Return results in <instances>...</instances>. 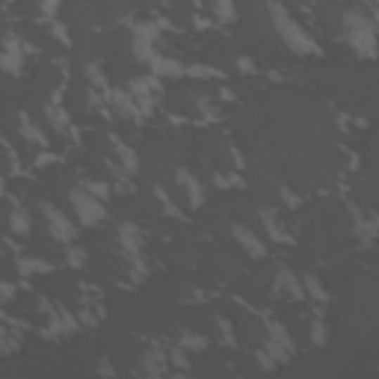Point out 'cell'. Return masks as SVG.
<instances>
[{"label": "cell", "mask_w": 379, "mask_h": 379, "mask_svg": "<svg viewBox=\"0 0 379 379\" xmlns=\"http://www.w3.org/2000/svg\"><path fill=\"white\" fill-rule=\"evenodd\" d=\"M344 36L349 41V48L356 51V57L371 60L376 57V24L373 15H368L361 6H353L344 12Z\"/></svg>", "instance_id": "cell-1"}, {"label": "cell", "mask_w": 379, "mask_h": 379, "mask_svg": "<svg viewBox=\"0 0 379 379\" xmlns=\"http://www.w3.org/2000/svg\"><path fill=\"white\" fill-rule=\"evenodd\" d=\"M266 12H270V24H273V30L278 33V39L285 41V48H290L293 53H300V57H308V53L317 51L314 39L308 36L297 21H293V15L282 4H270V6H266Z\"/></svg>", "instance_id": "cell-2"}, {"label": "cell", "mask_w": 379, "mask_h": 379, "mask_svg": "<svg viewBox=\"0 0 379 379\" xmlns=\"http://www.w3.org/2000/svg\"><path fill=\"white\" fill-rule=\"evenodd\" d=\"M68 202H72L75 219L80 222V226H86V229L98 226V222H104V217H107V202L95 199V195L83 187V184L68 190Z\"/></svg>", "instance_id": "cell-3"}, {"label": "cell", "mask_w": 379, "mask_h": 379, "mask_svg": "<svg viewBox=\"0 0 379 379\" xmlns=\"http://www.w3.org/2000/svg\"><path fill=\"white\" fill-rule=\"evenodd\" d=\"M261 347L276 359V364H285L297 356V341H293V335L285 329V323H278V320H266V335H264Z\"/></svg>", "instance_id": "cell-4"}, {"label": "cell", "mask_w": 379, "mask_h": 379, "mask_svg": "<svg viewBox=\"0 0 379 379\" xmlns=\"http://www.w3.org/2000/svg\"><path fill=\"white\" fill-rule=\"evenodd\" d=\"M41 214H45V226H48V234L53 237L57 243H75L77 237V226L72 222V217L60 210L57 205H41Z\"/></svg>", "instance_id": "cell-5"}, {"label": "cell", "mask_w": 379, "mask_h": 379, "mask_svg": "<svg viewBox=\"0 0 379 379\" xmlns=\"http://www.w3.org/2000/svg\"><path fill=\"white\" fill-rule=\"evenodd\" d=\"M116 243H119V252L128 261H139L143 258V246H146V234L136 222H119L116 226Z\"/></svg>", "instance_id": "cell-6"}, {"label": "cell", "mask_w": 379, "mask_h": 379, "mask_svg": "<svg viewBox=\"0 0 379 379\" xmlns=\"http://www.w3.org/2000/svg\"><path fill=\"white\" fill-rule=\"evenodd\" d=\"M231 237H234V243L240 246L249 258H255V261L266 258V243H264V237L255 229L243 226V222H234V226H231Z\"/></svg>", "instance_id": "cell-7"}, {"label": "cell", "mask_w": 379, "mask_h": 379, "mask_svg": "<svg viewBox=\"0 0 379 379\" xmlns=\"http://www.w3.org/2000/svg\"><path fill=\"white\" fill-rule=\"evenodd\" d=\"M258 219H261V229H264V234L270 237L273 243H290L288 226H285V219H282V214H278L276 207H270V205H261V207H258Z\"/></svg>", "instance_id": "cell-8"}, {"label": "cell", "mask_w": 379, "mask_h": 379, "mask_svg": "<svg viewBox=\"0 0 379 379\" xmlns=\"http://www.w3.org/2000/svg\"><path fill=\"white\" fill-rule=\"evenodd\" d=\"M175 181H178V187H181V193H184V199L190 202V207H202L205 205V199H207V193H205V187H202V181L195 178L190 169H181L175 172Z\"/></svg>", "instance_id": "cell-9"}, {"label": "cell", "mask_w": 379, "mask_h": 379, "mask_svg": "<svg viewBox=\"0 0 379 379\" xmlns=\"http://www.w3.org/2000/svg\"><path fill=\"white\" fill-rule=\"evenodd\" d=\"M276 293H285L288 300H305L302 278L290 270V266H278L276 270Z\"/></svg>", "instance_id": "cell-10"}, {"label": "cell", "mask_w": 379, "mask_h": 379, "mask_svg": "<svg viewBox=\"0 0 379 379\" xmlns=\"http://www.w3.org/2000/svg\"><path fill=\"white\" fill-rule=\"evenodd\" d=\"M9 231L15 237H30V231H33V214L21 202H15L9 210Z\"/></svg>", "instance_id": "cell-11"}, {"label": "cell", "mask_w": 379, "mask_h": 379, "mask_svg": "<svg viewBox=\"0 0 379 379\" xmlns=\"http://www.w3.org/2000/svg\"><path fill=\"white\" fill-rule=\"evenodd\" d=\"M148 65H151V75H154V77H166V80H175V77H181V75L187 72V68L181 65L178 60L163 57V53H154V60H151Z\"/></svg>", "instance_id": "cell-12"}, {"label": "cell", "mask_w": 379, "mask_h": 379, "mask_svg": "<svg viewBox=\"0 0 379 379\" xmlns=\"http://www.w3.org/2000/svg\"><path fill=\"white\" fill-rule=\"evenodd\" d=\"M113 154H116V160H119V166H122V172H128V175L136 172L139 154H136L128 143H122V139H113Z\"/></svg>", "instance_id": "cell-13"}, {"label": "cell", "mask_w": 379, "mask_h": 379, "mask_svg": "<svg viewBox=\"0 0 379 379\" xmlns=\"http://www.w3.org/2000/svg\"><path fill=\"white\" fill-rule=\"evenodd\" d=\"M302 290L314 305H326L332 300V293L326 290V285H323L317 276H302Z\"/></svg>", "instance_id": "cell-14"}, {"label": "cell", "mask_w": 379, "mask_h": 379, "mask_svg": "<svg viewBox=\"0 0 379 379\" xmlns=\"http://www.w3.org/2000/svg\"><path fill=\"white\" fill-rule=\"evenodd\" d=\"M45 116H48V124H51V128L57 131V134H68V131H72V119H68V113H65L63 107L48 104V107H45Z\"/></svg>", "instance_id": "cell-15"}, {"label": "cell", "mask_w": 379, "mask_h": 379, "mask_svg": "<svg viewBox=\"0 0 379 379\" xmlns=\"http://www.w3.org/2000/svg\"><path fill=\"white\" fill-rule=\"evenodd\" d=\"M207 344H210V341L205 338V335H199V332H190V329H184V332H181V338H178V347H181V349H187L190 356H195V353H205Z\"/></svg>", "instance_id": "cell-16"}, {"label": "cell", "mask_w": 379, "mask_h": 379, "mask_svg": "<svg viewBox=\"0 0 379 379\" xmlns=\"http://www.w3.org/2000/svg\"><path fill=\"white\" fill-rule=\"evenodd\" d=\"M18 273L21 276H39V273H51V264L45 258H36V255H24L18 258Z\"/></svg>", "instance_id": "cell-17"}, {"label": "cell", "mask_w": 379, "mask_h": 379, "mask_svg": "<svg viewBox=\"0 0 379 379\" xmlns=\"http://www.w3.org/2000/svg\"><path fill=\"white\" fill-rule=\"evenodd\" d=\"M210 12H214V18L219 24L237 21V4H234V0H214V4H210Z\"/></svg>", "instance_id": "cell-18"}, {"label": "cell", "mask_w": 379, "mask_h": 379, "mask_svg": "<svg viewBox=\"0 0 379 379\" xmlns=\"http://www.w3.org/2000/svg\"><path fill=\"white\" fill-rule=\"evenodd\" d=\"M18 128H21V136L27 139V143H33V146H48V139H45V134H41L36 124H33V119L30 116H21V122H18Z\"/></svg>", "instance_id": "cell-19"}, {"label": "cell", "mask_w": 379, "mask_h": 379, "mask_svg": "<svg viewBox=\"0 0 379 379\" xmlns=\"http://www.w3.org/2000/svg\"><path fill=\"white\" fill-rule=\"evenodd\" d=\"M308 341H311L314 347H326L329 335H326V323H323L320 317L311 320V326H308Z\"/></svg>", "instance_id": "cell-20"}, {"label": "cell", "mask_w": 379, "mask_h": 379, "mask_svg": "<svg viewBox=\"0 0 379 379\" xmlns=\"http://www.w3.org/2000/svg\"><path fill=\"white\" fill-rule=\"evenodd\" d=\"M217 326H219V341L226 347H237V335H234V323L226 317H217Z\"/></svg>", "instance_id": "cell-21"}, {"label": "cell", "mask_w": 379, "mask_h": 379, "mask_svg": "<svg viewBox=\"0 0 379 379\" xmlns=\"http://www.w3.org/2000/svg\"><path fill=\"white\" fill-rule=\"evenodd\" d=\"M83 187H86L95 199H101V202H107L110 199V184L107 181H95V178H89V181H83Z\"/></svg>", "instance_id": "cell-22"}, {"label": "cell", "mask_w": 379, "mask_h": 379, "mask_svg": "<svg viewBox=\"0 0 379 379\" xmlns=\"http://www.w3.org/2000/svg\"><path fill=\"white\" fill-rule=\"evenodd\" d=\"M65 258H68V264H72L75 270H80V266H86V252H83L80 246H75V243H68Z\"/></svg>", "instance_id": "cell-23"}, {"label": "cell", "mask_w": 379, "mask_h": 379, "mask_svg": "<svg viewBox=\"0 0 379 379\" xmlns=\"http://www.w3.org/2000/svg\"><path fill=\"white\" fill-rule=\"evenodd\" d=\"M255 361L261 364V368H264V371H276V368H278V364H276V359H273L270 353H266V349H264V347L258 349V356H255Z\"/></svg>", "instance_id": "cell-24"}, {"label": "cell", "mask_w": 379, "mask_h": 379, "mask_svg": "<svg viewBox=\"0 0 379 379\" xmlns=\"http://www.w3.org/2000/svg\"><path fill=\"white\" fill-rule=\"evenodd\" d=\"M278 199H282L288 207H297V205H300V195H293L290 187H282V190H278Z\"/></svg>", "instance_id": "cell-25"}, {"label": "cell", "mask_w": 379, "mask_h": 379, "mask_svg": "<svg viewBox=\"0 0 379 379\" xmlns=\"http://www.w3.org/2000/svg\"><path fill=\"white\" fill-rule=\"evenodd\" d=\"M12 297H15V285H12V282H0V302H9Z\"/></svg>", "instance_id": "cell-26"}, {"label": "cell", "mask_w": 379, "mask_h": 379, "mask_svg": "<svg viewBox=\"0 0 379 379\" xmlns=\"http://www.w3.org/2000/svg\"><path fill=\"white\" fill-rule=\"evenodd\" d=\"M0 195H4V178H0Z\"/></svg>", "instance_id": "cell-27"}]
</instances>
